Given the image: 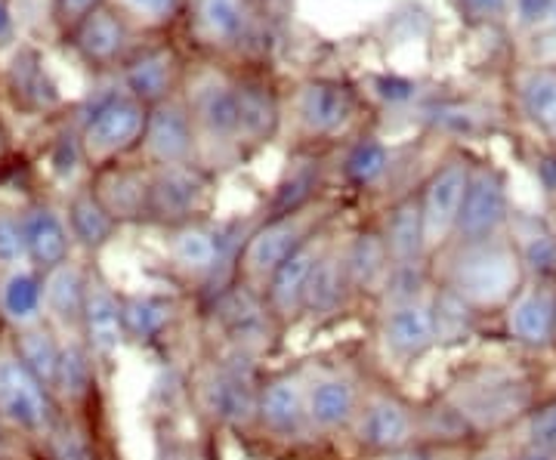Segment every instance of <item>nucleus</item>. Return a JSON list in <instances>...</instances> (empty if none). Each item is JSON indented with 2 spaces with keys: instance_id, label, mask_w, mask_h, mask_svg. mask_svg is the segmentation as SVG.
I'll return each instance as SVG.
<instances>
[{
  "instance_id": "obj_56",
  "label": "nucleus",
  "mask_w": 556,
  "mask_h": 460,
  "mask_svg": "<svg viewBox=\"0 0 556 460\" xmlns=\"http://www.w3.org/2000/svg\"><path fill=\"white\" fill-rule=\"evenodd\" d=\"M260 460H313V455H266Z\"/></svg>"
},
{
  "instance_id": "obj_39",
  "label": "nucleus",
  "mask_w": 556,
  "mask_h": 460,
  "mask_svg": "<svg viewBox=\"0 0 556 460\" xmlns=\"http://www.w3.org/2000/svg\"><path fill=\"white\" fill-rule=\"evenodd\" d=\"M519 448H535L541 455L556 458V393H544L526 421L514 430Z\"/></svg>"
},
{
  "instance_id": "obj_25",
  "label": "nucleus",
  "mask_w": 556,
  "mask_h": 460,
  "mask_svg": "<svg viewBox=\"0 0 556 460\" xmlns=\"http://www.w3.org/2000/svg\"><path fill=\"white\" fill-rule=\"evenodd\" d=\"M22 232H25L28 263L40 272H50L75 257V239L68 220L43 201H35L22 210Z\"/></svg>"
},
{
  "instance_id": "obj_49",
  "label": "nucleus",
  "mask_w": 556,
  "mask_h": 460,
  "mask_svg": "<svg viewBox=\"0 0 556 460\" xmlns=\"http://www.w3.org/2000/svg\"><path fill=\"white\" fill-rule=\"evenodd\" d=\"M535 174H538V180H541V186H544V192L556 195V152H551V155H541V158H538Z\"/></svg>"
},
{
  "instance_id": "obj_16",
  "label": "nucleus",
  "mask_w": 556,
  "mask_h": 460,
  "mask_svg": "<svg viewBox=\"0 0 556 460\" xmlns=\"http://www.w3.org/2000/svg\"><path fill=\"white\" fill-rule=\"evenodd\" d=\"M497 334L522 353L556 346V281L526 279L514 303L495 319Z\"/></svg>"
},
{
  "instance_id": "obj_37",
  "label": "nucleus",
  "mask_w": 556,
  "mask_h": 460,
  "mask_svg": "<svg viewBox=\"0 0 556 460\" xmlns=\"http://www.w3.org/2000/svg\"><path fill=\"white\" fill-rule=\"evenodd\" d=\"M241 97V149L269 142L278 127L276 100L260 87H239Z\"/></svg>"
},
{
  "instance_id": "obj_55",
  "label": "nucleus",
  "mask_w": 556,
  "mask_h": 460,
  "mask_svg": "<svg viewBox=\"0 0 556 460\" xmlns=\"http://www.w3.org/2000/svg\"><path fill=\"white\" fill-rule=\"evenodd\" d=\"M514 460H556V458H551V455H541V451H535V448H519L517 445V455H514Z\"/></svg>"
},
{
  "instance_id": "obj_4",
  "label": "nucleus",
  "mask_w": 556,
  "mask_h": 460,
  "mask_svg": "<svg viewBox=\"0 0 556 460\" xmlns=\"http://www.w3.org/2000/svg\"><path fill=\"white\" fill-rule=\"evenodd\" d=\"M375 365L378 356L362 341L340 343L300 359L309 421L328 448L346 451V436L353 430Z\"/></svg>"
},
{
  "instance_id": "obj_42",
  "label": "nucleus",
  "mask_w": 556,
  "mask_h": 460,
  "mask_svg": "<svg viewBox=\"0 0 556 460\" xmlns=\"http://www.w3.org/2000/svg\"><path fill=\"white\" fill-rule=\"evenodd\" d=\"M124 28L112 13H93L80 28L78 43L90 60H112L118 53Z\"/></svg>"
},
{
  "instance_id": "obj_30",
  "label": "nucleus",
  "mask_w": 556,
  "mask_h": 460,
  "mask_svg": "<svg viewBox=\"0 0 556 460\" xmlns=\"http://www.w3.org/2000/svg\"><path fill=\"white\" fill-rule=\"evenodd\" d=\"M38 460H124L115 436L90 430L87 423L62 414L38 445Z\"/></svg>"
},
{
  "instance_id": "obj_24",
  "label": "nucleus",
  "mask_w": 556,
  "mask_h": 460,
  "mask_svg": "<svg viewBox=\"0 0 556 460\" xmlns=\"http://www.w3.org/2000/svg\"><path fill=\"white\" fill-rule=\"evenodd\" d=\"M102 207L124 222H149V192H152V167H124L109 164L97 174L90 186Z\"/></svg>"
},
{
  "instance_id": "obj_44",
  "label": "nucleus",
  "mask_w": 556,
  "mask_h": 460,
  "mask_svg": "<svg viewBox=\"0 0 556 460\" xmlns=\"http://www.w3.org/2000/svg\"><path fill=\"white\" fill-rule=\"evenodd\" d=\"M433 120H437L439 130H448V133H457V137L477 133L479 127H482V115L470 112V108H460V105L437 108V112H433Z\"/></svg>"
},
{
  "instance_id": "obj_21",
  "label": "nucleus",
  "mask_w": 556,
  "mask_h": 460,
  "mask_svg": "<svg viewBox=\"0 0 556 460\" xmlns=\"http://www.w3.org/2000/svg\"><path fill=\"white\" fill-rule=\"evenodd\" d=\"M112 281L105 279L100 263L90 260L87 276V301H84V321H80V337L90 346L105 374H115L118 349L124 346V328H121V301Z\"/></svg>"
},
{
  "instance_id": "obj_33",
  "label": "nucleus",
  "mask_w": 556,
  "mask_h": 460,
  "mask_svg": "<svg viewBox=\"0 0 556 460\" xmlns=\"http://www.w3.org/2000/svg\"><path fill=\"white\" fill-rule=\"evenodd\" d=\"M182 414H152L155 460H219V436L192 423V433L182 426Z\"/></svg>"
},
{
  "instance_id": "obj_17",
  "label": "nucleus",
  "mask_w": 556,
  "mask_h": 460,
  "mask_svg": "<svg viewBox=\"0 0 556 460\" xmlns=\"http://www.w3.org/2000/svg\"><path fill=\"white\" fill-rule=\"evenodd\" d=\"M470 170H473V164L464 155H448L442 164L433 167V174L417 189L430 257L439 254L448 241L455 239V226L457 217H460L464 195H467Z\"/></svg>"
},
{
  "instance_id": "obj_47",
  "label": "nucleus",
  "mask_w": 556,
  "mask_h": 460,
  "mask_svg": "<svg viewBox=\"0 0 556 460\" xmlns=\"http://www.w3.org/2000/svg\"><path fill=\"white\" fill-rule=\"evenodd\" d=\"M353 460H433V448L430 445H408V448H396V451H383V455H362Z\"/></svg>"
},
{
  "instance_id": "obj_1",
  "label": "nucleus",
  "mask_w": 556,
  "mask_h": 460,
  "mask_svg": "<svg viewBox=\"0 0 556 460\" xmlns=\"http://www.w3.org/2000/svg\"><path fill=\"white\" fill-rule=\"evenodd\" d=\"M544 378L526 359H467L430 393L467 442L514 433L544 396Z\"/></svg>"
},
{
  "instance_id": "obj_6",
  "label": "nucleus",
  "mask_w": 556,
  "mask_h": 460,
  "mask_svg": "<svg viewBox=\"0 0 556 460\" xmlns=\"http://www.w3.org/2000/svg\"><path fill=\"white\" fill-rule=\"evenodd\" d=\"M328 445L309 421L300 359L266 365L257 396V445L251 460L266 455H318Z\"/></svg>"
},
{
  "instance_id": "obj_32",
  "label": "nucleus",
  "mask_w": 556,
  "mask_h": 460,
  "mask_svg": "<svg viewBox=\"0 0 556 460\" xmlns=\"http://www.w3.org/2000/svg\"><path fill=\"white\" fill-rule=\"evenodd\" d=\"M68 229L75 247L87 260H93L105 244H112V239L118 235L121 222L102 207V201L97 199L93 189H78L72 201H68Z\"/></svg>"
},
{
  "instance_id": "obj_48",
  "label": "nucleus",
  "mask_w": 556,
  "mask_h": 460,
  "mask_svg": "<svg viewBox=\"0 0 556 460\" xmlns=\"http://www.w3.org/2000/svg\"><path fill=\"white\" fill-rule=\"evenodd\" d=\"M380 97L390 102H405L412 100V93H415V84L412 80H402V78H380Z\"/></svg>"
},
{
  "instance_id": "obj_40",
  "label": "nucleus",
  "mask_w": 556,
  "mask_h": 460,
  "mask_svg": "<svg viewBox=\"0 0 556 460\" xmlns=\"http://www.w3.org/2000/svg\"><path fill=\"white\" fill-rule=\"evenodd\" d=\"M195 20L207 38L232 40L241 35L244 7L241 0H195Z\"/></svg>"
},
{
  "instance_id": "obj_20",
  "label": "nucleus",
  "mask_w": 556,
  "mask_h": 460,
  "mask_svg": "<svg viewBox=\"0 0 556 460\" xmlns=\"http://www.w3.org/2000/svg\"><path fill=\"white\" fill-rule=\"evenodd\" d=\"M343 260H346V279H350L358 316L368 319L393 269L380 222H362L350 235H343Z\"/></svg>"
},
{
  "instance_id": "obj_22",
  "label": "nucleus",
  "mask_w": 556,
  "mask_h": 460,
  "mask_svg": "<svg viewBox=\"0 0 556 460\" xmlns=\"http://www.w3.org/2000/svg\"><path fill=\"white\" fill-rule=\"evenodd\" d=\"M142 155L149 167H170L195 161V124L189 108L177 102H161L149 112L142 133Z\"/></svg>"
},
{
  "instance_id": "obj_28",
  "label": "nucleus",
  "mask_w": 556,
  "mask_h": 460,
  "mask_svg": "<svg viewBox=\"0 0 556 460\" xmlns=\"http://www.w3.org/2000/svg\"><path fill=\"white\" fill-rule=\"evenodd\" d=\"M383 239L390 247V260L393 266H417V263H430V247H427V232H424V214H420V195L405 192L399 199L390 201L383 220Z\"/></svg>"
},
{
  "instance_id": "obj_57",
  "label": "nucleus",
  "mask_w": 556,
  "mask_h": 460,
  "mask_svg": "<svg viewBox=\"0 0 556 460\" xmlns=\"http://www.w3.org/2000/svg\"><path fill=\"white\" fill-rule=\"evenodd\" d=\"M7 28H10V16H7V7L0 3V35H3Z\"/></svg>"
},
{
  "instance_id": "obj_31",
  "label": "nucleus",
  "mask_w": 556,
  "mask_h": 460,
  "mask_svg": "<svg viewBox=\"0 0 556 460\" xmlns=\"http://www.w3.org/2000/svg\"><path fill=\"white\" fill-rule=\"evenodd\" d=\"M495 321L485 319L473 306L455 297L452 291L439 288L433 291V328H437V349L439 353H460L467 346L489 334Z\"/></svg>"
},
{
  "instance_id": "obj_36",
  "label": "nucleus",
  "mask_w": 556,
  "mask_h": 460,
  "mask_svg": "<svg viewBox=\"0 0 556 460\" xmlns=\"http://www.w3.org/2000/svg\"><path fill=\"white\" fill-rule=\"evenodd\" d=\"M519 251V260L526 266V279L556 281V232L538 222H510L507 232Z\"/></svg>"
},
{
  "instance_id": "obj_27",
  "label": "nucleus",
  "mask_w": 556,
  "mask_h": 460,
  "mask_svg": "<svg viewBox=\"0 0 556 460\" xmlns=\"http://www.w3.org/2000/svg\"><path fill=\"white\" fill-rule=\"evenodd\" d=\"M353 118V97L340 84L316 80L298 97V120L306 140H331Z\"/></svg>"
},
{
  "instance_id": "obj_38",
  "label": "nucleus",
  "mask_w": 556,
  "mask_h": 460,
  "mask_svg": "<svg viewBox=\"0 0 556 460\" xmlns=\"http://www.w3.org/2000/svg\"><path fill=\"white\" fill-rule=\"evenodd\" d=\"M170 72H174V65H170V56L164 50L139 56L127 72V84L134 90V100H139L142 105H161L167 90H170Z\"/></svg>"
},
{
  "instance_id": "obj_34",
  "label": "nucleus",
  "mask_w": 556,
  "mask_h": 460,
  "mask_svg": "<svg viewBox=\"0 0 556 460\" xmlns=\"http://www.w3.org/2000/svg\"><path fill=\"white\" fill-rule=\"evenodd\" d=\"M10 341L16 346L20 359L35 371V378L53 389L62 361V346H65V337L60 331L43 319L38 324H31V328H22L16 334H10Z\"/></svg>"
},
{
  "instance_id": "obj_45",
  "label": "nucleus",
  "mask_w": 556,
  "mask_h": 460,
  "mask_svg": "<svg viewBox=\"0 0 556 460\" xmlns=\"http://www.w3.org/2000/svg\"><path fill=\"white\" fill-rule=\"evenodd\" d=\"M517 455V439L514 433H504V436H492V439L473 442L470 448V460H514Z\"/></svg>"
},
{
  "instance_id": "obj_13",
  "label": "nucleus",
  "mask_w": 556,
  "mask_h": 460,
  "mask_svg": "<svg viewBox=\"0 0 556 460\" xmlns=\"http://www.w3.org/2000/svg\"><path fill=\"white\" fill-rule=\"evenodd\" d=\"M211 201V170L199 161L152 167V192H149V222L179 229L207 217Z\"/></svg>"
},
{
  "instance_id": "obj_3",
  "label": "nucleus",
  "mask_w": 556,
  "mask_h": 460,
  "mask_svg": "<svg viewBox=\"0 0 556 460\" xmlns=\"http://www.w3.org/2000/svg\"><path fill=\"white\" fill-rule=\"evenodd\" d=\"M433 281L495 321L522 291L526 266L510 235L482 241H448L430 257Z\"/></svg>"
},
{
  "instance_id": "obj_23",
  "label": "nucleus",
  "mask_w": 556,
  "mask_h": 460,
  "mask_svg": "<svg viewBox=\"0 0 556 460\" xmlns=\"http://www.w3.org/2000/svg\"><path fill=\"white\" fill-rule=\"evenodd\" d=\"M87 276H90V260L84 257H72L56 269L43 272V319L50 321L62 337H80Z\"/></svg>"
},
{
  "instance_id": "obj_41",
  "label": "nucleus",
  "mask_w": 556,
  "mask_h": 460,
  "mask_svg": "<svg viewBox=\"0 0 556 460\" xmlns=\"http://www.w3.org/2000/svg\"><path fill=\"white\" fill-rule=\"evenodd\" d=\"M522 108L544 130H556V75L535 72L522 84Z\"/></svg>"
},
{
  "instance_id": "obj_58",
  "label": "nucleus",
  "mask_w": 556,
  "mask_h": 460,
  "mask_svg": "<svg viewBox=\"0 0 556 460\" xmlns=\"http://www.w3.org/2000/svg\"><path fill=\"white\" fill-rule=\"evenodd\" d=\"M0 460H35V458H28V455H0Z\"/></svg>"
},
{
  "instance_id": "obj_15",
  "label": "nucleus",
  "mask_w": 556,
  "mask_h": 460,
  "mask_svg": "<svg viewBox=\"0 0 556 460\" xmlns=\"http://www.w3.org/2000/svg\"><path fill=\"white\" fill-rule=\"evenodd\" d=\"M146 120H149V112L139 100H127V97L102 100L80 130L84 158L90 161V167H97V170L109 167V164H118L124 152H130L134 145L142 142Z\"/></svg>"
},
{
  "instance_id": "obj_46",
  "label": "nucleus",
  "mask_w": 556,
  "mask_h": 460,
  "mask_svg": "<svg viewBox=\"0 0 556 460\" xmlns=\"http://www.w3.org/2000/svg\"><path fill=\"white\" fill-rule=\"evenodd\" d=\"M84 158V149H80V137H72V133H65L56 142V152H53V170L60 174V177H72L75 170H78V164Z\"/></svg>"
},
{
  "instance_id": "obj_29",
  "label": "nucleus",
  "mask_w": 556,
  "mask_h": 460,
  "mask_svg": "<svg viewBox=\"0 0 556 460\" xmlns=\"http://www.w3.org/2000/svg\"><path fill=\"white\" fill-rule=\"evenodd\" d=\"M43 321V272L31 263L0 269V328L16 334Z\"/></svg>"
},
{
  "instance_id": "obj_5",
  "label": "nucleus",
  "mask_w": 556,
  "mask_h": 460,
  "mask_svg": "<svg viewBox=\"0 0 556 460\" xmlns=\"http://www.w3.org/2000/svg\"><path fill=\"white\" fill-rule=\"evenodd\" d=\"M195 337H199V349L239 356L257 365H273L288 343L266 306V297L244 288L241 281L207 309H201Z\"/></svg>"
},
{
  "instance_id": "obj_10",
  "label": "nucleus",
  "mask_w": 556,
  "mask_h": 460,
  "mask_svg": "<svg viewBox=\"0 0 556 460\" xmlns=\"http://www.w3.org/2000/svg\"><path fill=\"white\" fill-rule=\"evenodd\" d=\"M433 291H424L408 301L380 306L368 316L371 341L378 346V361L396 378V374H412L424 361L430 359L437 349V328H433Z\"/></svg>"
},
{
  "instance_id": "obj_51",
  "label": "nucleus",
  "mask_w": 556,
  "mask_h": 460,
  "mask_svg": "<svg viewBox=\"0 0 556 460\" xmlns=\"http://www.w3.org/2000/svg\"><path fill=\"white\" fill-rule=\"evenodd\" d=\"M139 13H149V16H164L177 7V0H130Z\"/></svg>"
},
{
  "instance_id": "obj_7",
  "label": "nucleus",
  "mask_w": 556,
  "mask_h": 460,
  "mask_svg": "<svg viewBox=\"0 0 556 460\" xmlns=\"http://www.w3.org/2000/svg\"><path fill=\"white\" fill-rule=\"evenodd\" d=\"M420 414H424L420 399L408 396L396 378L378 361L371 368L356 421L346 436V455L362 458V455H383V451L420 445L424 442Z\"/></svg>"
},
{
  "instance_id": "obj_18",
  "label": "nucleus",
  "mask_w": 556,
  "mask_h": 460,
  "mask_svg": "<svg viewBox=\"0 0 556 460\" xmlns=\"http://www.w3.org/2000/svg\"><path fill=\"white\" fill-rule=\"evenodd\" d=\"M331 226L321 229L318 235L306 241L300 247L298 254H291L288 260L281 263L276 269V276L269 279L263 297H266V306L273 312V319L281 328L285 337H291L303 324V309H306V291H309V281H313V272H316L318 260L328 247V239H331Z\"/></svg>"
},
{
  "instance_id": "obj_8",
  "label": "nucleus",
  "mask_w": 556,
  "mask_h": 460,
  "mask_svg": "<svg viewBox=\"0 0 556 460\" xmlns=\"http://www.w3.org/2000/svg\"><path fill=\"white\" fill-rule=\"evenodd\" d=\"M124 346H134L146 356H155L161 365H182L186 334L199 331V316L189 297L170 288H142L118 291Z\"/></svg>"
},
{
  "instance_id": "obj_54",
  "label": "nucleus",
  "mask_w": 556,
  "mask_h": 460,
  "mask_svg": "<svg viewBox=\"0 0 556 460\" xmlns=\"http://www.w3.org/2000/svg\"><path fill=\"white\" fill-rule=\"evenodd\" d=\"M467 7L479 16H489V13H497L504 7V0H467Z\"/></svg>"
},
{
  "instance_id": "obj_2",
  "label": "nucleus",
  "mask_w": 556,
  "mask_h": 460,
  "mask_svg": "<svg viewBox=\"0 0 556 460\" xmlns=\"http://www.w3.org/2000/svg\"><path fill=\"white\" fill-rule=\"evenodd\" d=\"M182 371L192 423L219 439H236L251 458L257 445V396L266 365L199 349L186 359Z\"/></svg>"
},
{
  "instance_id": "obj_43",
  "label": "nucleus",
  "mask_w": 556,
  "mask_h": 460,
  "mask_svg": "<svg viewBox=\"0 0 556 460\" xmlns=\"http://www.w3.org/2000/svg\"><path fill=\"white\" fill-rule=\"evenodd\" d=\"M25 263H28V251H25L22 214L0 210V269L25 266Z\"/></svg>"
},
{
  "instance_id": "obj_14",
  "label": "nucleus",
  "mask_w": 556,
  "mask_h": 460,
  "mask_svg": "<svg viewBox=\"0 0 556 460\" xmlns=\"http://www.w3.org/2000/svg\"><path fill=\"white\" fill-rule=\"evenodd\" d=\"M358 306L350 291V279H346V260H343V235L328 239V247L318 260L309 291H306V309H303V324L306 334H328L338 331L343 321L356 319Z\"/></svg>"
},
{
  "instance_id": "obj_12",
  "label": "nucleus",
  "mask_w": 556,
  "mask_h": 460,
  "mask_svg": "<svg viewBox=\"0 0 556 460\" xmlns=\"http://www.w3.org/2000/svg\"><path fill=\"white\" fill-rule=\"evenodd\" d=\"M109 374L84 337H65L62 361L53 383V396L60 401L62 414L87 423L90 430L115 436L112 430V408H109Z\"/></svg>"
},
{
  "instance_id": "obj_19",
  "label": "nucleus",
  "mask_w": 556,
  "mask_h": 460,
  "mask_svg": "<svg viewBox=\"0 0 556 460\" xmlns=\"http://www.w3.org/2000/svg\"><path fill=\"white\" fill-rule=\"evenodd\" d=\"M510 220H514V214H510V195H507L504 174L492 164H473L452 241H482L507 235Z\"/></svg>"
},
{
  "instance_id": "obj_52",
  "label": "nucleus",
  "mask_w": 556,
  "mask_h": 460,
  "mask_svg": "<svg viewBox=\"0 0 556 460\" xmlns=\"http://www.w3.org/2000/svg\"><path fill=\"white\" fill-rule=\"evenodd\" d=\"M547 7H551V0H519V10L526 20H541L547 13Z\"/></svg>"
},
{
  "instance_id": "obj_26",
  "label": "nucleus",
  "mask_w": 556,
  "mask_h": 460,
  "mask_svg": "<svg viewBox=\"0 0 556 460\" xmlns=\"http://www.w3.org/2000/svg\"><path fill=\"white\" fill-rule=\"evenodd\" d=\"M321 186H325V161L316 152H298L288 161L285 174L278 177L273 195L266 201V214L263 220H276V217H291L306 207H313L321 201Z\"/></svg>"
},
{
  "instance_id": "obj_53",
  "label": "nucleus",
  "mask_w": 556,
  "mask_h": 460,
  "mask_svg": "<svg viewBox=\"0 0 556 460\" xmlns=\"http://www.w3.org/2000/svg\"><path fill=\"white\" fill-rule=\"evenodd\" d=\"M60 3H62V13H65V16H84V13H87V10H90L97 0H60Z\"/></svg>"
},
{
  "instance_id": "obj_35",
  "label": "nucleus",
  "mask_w": 556,
  "mask_h": 460,
  "mask_svg": "<svg viewBox=\"0 0 556 460\" xmlns=\"http://www.w3.org/2000/svg\"><path fill=\"white\" fill-rule=\"evenodd\" d=\"M390 167H393L390 149L375 137H365L346 149V155L340 161V177L356 192H375L387 182Z\"/></svg>"
},
{
  "instance_id": "obj_9",
  "label": "nucleus",
  "mask_w": 556,
  "mask_h": 460,
  "mask_svg": "<svg viewBox=\"0 0 556 460\" xmlns=\"http://www.w3.org/2000/svg\"><path fill=\"white\" fill-rule=\"evenodd\" d=\"M62 418L53 389L35 378V371L20 359L10 331L0 328V426L25 442L35 458L43 436Z\"/></svg>"
},
{
  "instance_id": "obj_50",
  "label": "nucleus",
  "mask_w": 556,
  "mask_h": 460,
  "mask_svg": "<svg viewBox=\"0 0 556 460\" xmlns=\"http://www.w3.org/2000/svg\"><path fill=\"white\" fill-rule=\"evenodd\" d=\"M430 448H433V460H470L473 442H467V445H430Z\"/></svg>"
},
{
  "instance_id": "obj_11",
  "label": "nucleus",
  "mask_w": 556,
  "mask_h": 460,
  "mask_svg": "<svg viewBox=\"0 0 556 460\" xmlns=\"http://www.w3.org/2000/svg\"><path fill=\"white\" fill-rule=\"evenodd\" d=\"M331 222H334V207L325 201H318L300 214H291V217L260 220L257 229L251 232V239L244 244V251H241L239 281L244 288L263 294L269 279L276 276L278 266L291 254H298L306 241L318 235L321 229H328Z\"/></svg>"
}]
</instances>
